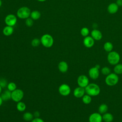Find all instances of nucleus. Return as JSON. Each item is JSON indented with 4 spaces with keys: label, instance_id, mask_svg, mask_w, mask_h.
Returning a JSON list of instances; mask_svg holds the SVG:
<instances>
[{
    "label": "nucleus",
    "instance_id": "nucleus-1",
    "mask_svg": "<svg viewBox=\"0 0 122 122\" xmlns=\"http://www.w3.org/2000/svg\"><path fill=\"white\" fill-rule=\"evenodd\" d=\"M85 93L91 96H96L98 95L101 92L99 86L94 83H89L85 88Z\"/></svg>",
    "mask_w": 122,
    "mask_h": 122
},
{
    "label": "nucleus",
    "instance_id": "nucleus-2",
    "mask_svg": "<svg viewBox=\"0 0 122 122\" xmlns=\"http://www.w3.org/2000/svg\"><path fill=\"white\" fill-rule=\"evenodd\" d=\"M40 40L41 44L46 48H50L52 47L54 43V40L52 36L47 33L42 35Z\"/></svg>",
    "mask_w": 122,
    "mask_h": 122
},
{
    "label": "nucleus",
    "instance_id": "nucleus-3",
    "mask_svg": "<svg viewBox=\"0 0 122 122\" xmlns=\"http://www.w3.org/2000/svg\"><path fill=\"white\" fill-rule=\"evenodd\" d=\"M107 60L110 64L115 65L119 63L120 60V56L117 52L111 51L108 54Z\"/></svg>",
    "mask_w": 122,
    "mask_h": 122
},
{
    "label": "nucleus",
    "instance_id": "nucleus-4",
    "mask_svg": "<svg viewBox=\"0 0 122 122\" xmlns=\"http://www.w3.org/2000/svg\"><path fill=\"white\" fill-rule=\"evenodd\" d=\"M30 10L26 6L20 8L17 11V16L21 19H26L30 17Z\"/></svg>",
    "mask_w": 122,
    "mask_h": 122
},
{
    "label": "nucleus",
    "instance_id": "nucleus-5",
    "mask_svg": "<svg viewBox=\"0 0 122 122\" xmlns=\"http://www.w3.org/2000/svg\"><path fill=\"white\" fill-rule=\"evenodd\" d=\"M119 81V77L115 73H111L107 75L105 79V83L110 86H113L117 84Z\"/></svg>",
    "mask_w": 122,
    "mask_h": 122
},
{
    "label": "nucleus",
    "instance_id": "nucleus-6",
    "mask_svg": "<svg viewBox=\"0 0 122 122\" xmlns=\"http://www.w3.org/2000/svg\"><path fill=\"white\" fill-rule=\"evenodd\" d=\"M24 96V92L22 90L20 89H16L11 92V99L15 102L21 101Z\"/></svg>",
    "mask_w": 122,
    "mask_h": 122
},
{
    "label": "nucleus",
    "instance_id": "nucleus-7",
    "mask_svg": "<svg viewBox=\"0 0 122 122\" xmlns=\"http://www.w3.org/2000/svg\"><path fill=\"white\" fill-rule=\"evenodd\" d=\"M100 66L98 64L89 69L88 71V74L90 78L92 80H96L98 78L100 75Z\"/></svg>",
    "mask_w": 122,
    "mask_h": 122
},
{
    "label": "nucleus",
    "instance_id": "nucleus-8",
    "mask_svg": "<svg viewBox=\"0 0 122 122\" xmlns=\"http://www.w3.org/2000/svg\"><path fill=\"white\" fill-rule=\"evenodd\" d=\"M4 21L6 25L13 27L17 22V16L13 14H8L5 18Z\"/></svg>",
    "mask_w": 122,
    "mask_h": 122
},
{
    "label": "nucleus",
    "instance_id": "nucleus-9",
    "mask_svg": "<svg viewBox=\"0 0 122 122\" xmlns=\"http://www.w3.org/2000/svg\"><path fill=\"white\" fill-rule=\"evenodd\" d=\"M58 91L61 95L63 96H66L70 94L71 89L69 85L63 83L59 86Z\"/></svg>",
    "mask_w": 122,
    "mask_h": 122
},
{
    "label": "nucleus",
    "instance_id": "nucleus-10",
    "mask_svg": "<svg viewBox=\"0 0 122 122\" xmlns=\"http://www.w3.org/2000/svg\"><path fill=\"white\" fill-rule=\"evenodd\" d=\"M77 83L79 86L85 88L89 84V80L85 75H81L77 78Z\"/></svg>",
    "mask_w": 122,
    "mask_h": 122
},
{
    "label": "nucleus",
    "instance_id": "nucleus-11",
    "mask_svg": "<svg viewBox=\"0 0 122 122\" xmlns=\"http://www.w3.org/2000/svg\"><path fill=\"white\" fill-rule=\"evenodd\" d=\"M89 122H102V115L99 112H93L89 116Z\"/></svg>",
    "mask_w": 122,
    "mask_h": 122
},
{
    "label": "nucleus",
    "instance_id": "nucleus-12",
    "mask_svg": "<svg viewBox=\"0 0 122 122\" xmlns=\"http://www.w3.org/2000/svg\"><path fill=\"white\" fill-rule=\"evenodd\" d=\"M85 93V88L80 86L76 87L73 91V95L77 98H82Z\"/></svg>",
    "mask_w": 122,
    "mask_h": 122
},
{
    "label": "nucleus",
    "instance_id": "nucleus-13",
    "mask_svg": "<svg viewBox=\"0 0 122 122\" xmlns=\"http://www.w3.org/2000/svg\"><path fill=\"white\" fill-rule=\"evenodd\" d=\"M83 43L85 47L86 48H91L94 44V40L92 36H87L84 38L83 41Z\"/></svg>",
    "mask_w": 122,
    "mask_h": 122
},
{
    "label": "nucleus",
    "instance_id": "nucleus-14",
    "mask_svg": "<svg viewBox=\"0 0 122 122\" xmlns=\"http://www.w3.org/2000/svg\"><path fill=\"white\" fill-rule=\"evenodd\" d=\"M58 69L61 72L65 73L68 70V64L65 61H61L58 64Z\"/></svg>",
    "mask_w": 122,
    "mask_h": 122
},
{
    "label": "nucleus",
    "instance_id": "nucleus-15",
    "mask_svg": "<svg viewBox=\"0 0 122 122\" xmlns=\"http://www.w3.org/2000/svg\"><path fill=\"white\" fill-rule=\"evenodd\" d=\"M91 36L92 38L96 41H99L102 39V35L101 32L96 29H94L91 32Z\"/></svg>",
    "mask_w": 122,
    "mask_h": 122
},
{
    "label": "nucleus",
    "instance_id": "nucleus-16",
    "mask_svg": "<svg viewBox=\"0 0 122 122\" xmlns=\"http://www.w3.org/2000/svg\"><path fill=\"white\" fill-rule=\"evenodd\" d=\"M14 32V28L12 26L6 25L4 27L2 30L3 34L6 36H9L11 35Z\"/></svg>",
    "mask_w": 122,
    "mask_h": 122
},
{
    "label": "nucleus",
    "instance_id": "nucleus-17",
    "mask_svg": "<svg viewBox=\"0 0 122 122\" xmlns=\"http://www.w3.org/2000/svg\"><path fill=\"white\" fill-rule=\"evenodd\" d=\"M107 10L111 14L115 13L118 10V6L116 3H112L109 5L107 8Z\"/></svg>",
    "mask_w": 122,
    "mask_h": 122
},
{
    "label": "nucleus",
    "instance_id": "nucleus-18",
    "mask_svg": "<svg viewBox=\"0 0 122 122\" xmlns=\"http://www.w3.org/2000/svg\"><path fill=\"white\" fill-rule=\"evenodd\" d=\"M11 92L8 90L4 91L0 95L3 101H7L11 99Z\"/></svg>",
    "mask_w": 122,
    "mask_h": 122
},
{
    "label": "nucleus",
    "instance_id": "nucleus-19",
    "mask_svg": "<svg viewBox=\"0 0 122 122\" xmlns=\"http://www.w3.org/2000/svg\"><path fill=\"white\" fill-rule=\"evenodd\" d=\"M102 121L105 122H112L113 120V116L109 112H106L102 115Z\"/></svg>",
    "mask_w": 122,
    "mask_h": 122
},
{
    "label": "nucleus",
    "instance_id": "nucleus-20",
    "mask_svg": "<svg viewBox=\"0 0 122 122\" xmlns=\"http://www.w3.org/2000/svg\"><path fill=\"white\" fill-rule=\"evenodd\" d=\"M41 16V12L37 10H34L31 11L30 14V17L33 20H39Z\"/></svg>",
    "mask_w": 122,
    "mask_h": 122
},
{
    "label": "nucleus",
    "instance_id": "nucleus-21",
    "mask_svg": "<svg viewBox=\"0 0 122 122\" xmlns=\"http://www.w3.org/2000/svg\"><path fill=\"white\" fill-rule=\"evenodd\" d=\"M108 110V105L105 103H102L99 106L98 108V112L100 114H103L107 112Z\"/></svg>",
    "mask_w": 122,
    "mask_h": 122
},
{
    "label": "nucleus",
    "instance_id": "nucleus-22",
    "mask_svg": "<svg viewBox=\"0 0 122 122\" xmlns=\"http://www.w3.org/2000/svg\"><path fill=\"white\" fill-rule=\"evenodd\" d=\"M114 73L117 75L122 74V64L118 63L115 65L113 68Z\"/></svg>",
    "mask_w": 122,
    "mask_h": 122
},
{
    "label": "nucleus",
    "instance_id": "nucleus-23",
    "mask_svg": "<svg viewBox=\"0 0 122 122\" xmlns=\"http://www.w3.org/2000/svg\"><path fill=\"white\" fill-rule=\"evenodd\" d=\"M16 108L18 111L21 112H23L25 110L26 106L24 102L20 101V102H17V104L16 105Z\"/></svg>",
    "mask_w": 122,
    "mask_h": 122
},
{
    "label": "nucleus",
    "instance_id": "nucleus-24",
    "mask_svg": "<svg viewBox=\"0 0 122 122\" xmlns=\"http://www.w3.org/2000/svg\"><path fill=\"white\" fill-rule=\"evenodd\" d=\"M33 114L30 112H26L23 115V120L27 122L31 121L33 119Z\"/></svg>",
    "mask_w": 122,
    "mask_h": 122
},
{
    "label": "nucleus",
    "instance_id": "nucleus-25",
    "mask_svg": "<svg viewBox=\"0 0 122 122\" xmlns=\"http://www.w3.org/2000/svg\"><path fill=\"white\" fill-rule=\"evenodd\" d=\"M103 48L104 50L106 51V52H110L112 51V49H113V45L109 41L106 42L103 45Z\"/></svg>",
    "mask_w": 122,
    "mask_h": 122
},
{
    "label": "nucleus",
    "instance_id": "nucleus-26",
    "mask_svg": "<svg viewBox=\"0 0 122 122\" xmlns=\"http://www.w3.org/2000/svg\"><path fill=\"white\" fill-rule=\"evenodd\" d=\"M92 96L86 94H84L82 97V101L85 104H89L92 102Z\"/></svg>",
    "mask_w": 122,
    "mask_h": 122
},
{
    "label": "nucleus",
    "instance_id": "nucleus-27",
    "mask_svg": "<svg viewBox=\"0 0 122 122\" xmlns=\"http://www.w3.org/2000/svg\"><path fill=\"white\" fill-rule=\"evenodd\" d=\"M7 89L12 92L17 89L16 84L13 82H10L7 85Z\"/></svg>",
    "mask_w": 122,
    "mask_h": 122
},
{
    "label": "nucleus",
    "instance_id": "nucleus-28",
    "mask_svg": "<svg viewBox=\"0 0 122 122\" xmlns=\"http://www.w3.org/2000/svg\"><path fill=\"white\" fill-rule=\"evenodd\" d=\"M101 71L103 75L105 76H107L111 73V69L109 67L106 66H104L102 67L101 70Z\"/></svg>",
    "mask_w": 122,
    "mask_h": 122
},
{
    "label": "nucleus",
    "instance_id": "nucleus-29",
    "mask_svg": "<svg viewBox=\"0 0 122 122\" xmlns=\"http://www.w3.org/2000/svg\"><path fill=\"white\" fill-rule=\"evenodd\" d=\"M41 43V40L38 38H34L31 41V45L33 47H37Z\"/></svg>",
    "mask_w": 122,
    "mask_h": 122
},
{
    "label": "nucleus",
    "instance_id": "nucleus-30",
    "mask_svg": "<svg viewBox=\"0 0 122 122\" xmlns=\"http://www.w3.org/2000/svg\"><path fill=\"white\" fill-rule=\"evenodd\" d=\"M89 33V30L86 27L82 28L81 30V34L83 37H86Z\"/></svg>",
    "mask_w": 122,
    "mask_h": 122
},
{
    "label": "nucleus",
    "instance_id": "nucleus-31",
    "mask_svg": "<svg viewBox=\"0 0 122 122\" xmlns=\"http://www.w3.org/2000/svg\"><path fill=\"white\" fill-rule=\"evenodd\" d=\"M25 24L27 27H31L33 25V20L30 17L26 19L25 20Z\"/></svg>",
    "mask_w": 122,
    "mask_h": 122
},
{
    "label": "nucleus",
    "instance_id": "nucleus-32",
    "mask_svg": "<svg viewBox=\"0 0 122 122\" xmlns=\"http://www.w3.org/2000/svg\"><path fill=\"white\" fill-rule=\"evenodd\" d=\"M8 82L7 80L4 78H0V86L2 88H4L7 86Z\"/></svg>",
    "mask_w": 122,
    "mask_h": 122
},
{
    "label": "nucleus",
    "instance_id": "nucleus-33",
    "mask_svg": "<svg viewBox=\"0 0 122 122\" xmlns=\"http://www.w3.org/2000/svg\"><path fill=\"white\" fill-rule=\"evenodd\" d=\"M31 122H44V120L40 117H36L33 119Z\"/></svg>",
    "mask_w": 122,
    "mask_h": 122
},
{
    "label": "nucleus",
    "instance_id": "nucleus-34",
    "mask_svg": "<svg viewBox=\"0 0 122 122\" xmlns=\"http://www.w3.org/2000/svg\"><path fill=\"white\" fill-rule=\"evenodd\" d=\"M40 115V113L38 111H35L33 113V116H35V118L36 117H39Z\"/></svg>",
    "mask_w": 122,
    "mask_h": 122
},
{
    "label": "nucleus",
    "instance_id": "nucleus-35",
    "mask_svg": "<svg viewBox=\"0 0 122 122\" xmlns=\"http://www.w3.org/2000/svg\"><path fill=\"white\" fill-rule=\"evenodd\" d=\"M116 4L118 6H122V0H117Z\"/></svg>",
    "mask_w": 122,
    "mask_h": 122
},
{
    "label": "nucleus",
    "instance_id": "nucleus-36",
    "mask_svg": "<svg viewBox=\"0 0 122 122\" xmlns=\"http://www.w3.org/2000/svg\"><path fill=\"white\" fill-rule=\"evenodd\" d=\"M2 102H3V100H2V98H1V97H0V106L2 105Z\"/></svg>",
    "mask_w": 122,
    "mask_h": 122
},
{
    "label": "nucleus",
    "instance_id": "nucleus-37",
    "mask_svg": "<svg viewBox=\"0 0 122 122\" xmlns=\"http://www.w3.org/2000/svg\"><path fill=\"white\" fill-rule=\"evenodd\" d=\"M38 0V1H40V2H44L47 0Z\"/></svg>",
    "mask_w": 122,
    "mask_h": 122
},
{
    "label": "nucleus",
    "instance_id": "nucleus-38",
    "mask_svg": "<svg viewBox=\"0 0 122 122\" xmlns=\"http://www.w3.org/2000/svg\"><path fill=\"white\" fill-rule=\"evenodd\" d=\"M2 5V1L1 0H0V7Z\"/></svg>",
    "mask_w": 122,
    "mask_h": 122
},
{
    "label": "nucleus",
    "instance_id": "nucleus-39",
    "mask_svg": "<svg viewBox=\"0 0 122 122\" xmlns=\"http://www.w3.org/2000/svg\"><path fill=\"white\" fill-rule=\"evenodd\" d=\"M1 91H2V88H1V87L0 86V94L1 92Z\"/></svg>",
    "mask_w": 122,
    "mask_h": 122
},
{
    "label": "nucleus",
    "instance_id": "nucleus-40",
    "mask_svg": "<svg viewBox=\"0 0 122 122\" xmlns=\"http://www.w3.org/2000/svg\"></svg>",
    "mask_w": 122,
    "mask_h": 122
}]
</instances>
